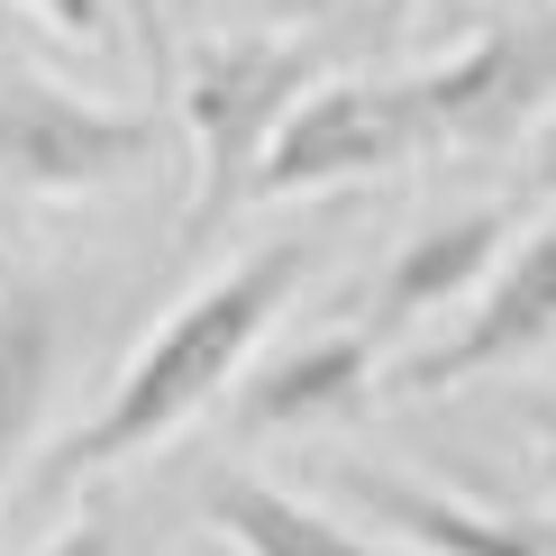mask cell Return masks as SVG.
Returning <instances> with one entry per match:
<instances>
[{
	"label": "cell",
	"mask_w": 556,
	"mask_h": 556,
	"mask_svg": "<svg viewBox=\"0 0 556 556\" xmlns=\"http://www.w3.org/2000/svg\"><path fill=\"white\" fill-rule=\"evenodd\" d=\"M329 74L319 37H283V28H238V37H201L182 64V137L201 155V192L182 211V238H211L228 211H247L274 128L292 119V101Z\"/></svg>",
	"instance_id": "cell-2"
},
{
	"label": "cell",
	"mask_w": 556,
	"mask_h": 556,
	"mask_svg": "<svg viewBox=\"0 0 556 556\" xmlns=\"http://www.w3.org/2000/svg\"><path fill=\"white\" fill-rule=\"evenodd\" d=\"M301 274H311V247L274 238V247H256V256H238L228 274H211L192 301H174V311L155 319V338L137 346V365L110 383V402L46 447L37 483L46 493H74L83 475L128 466V456L165 447L182 420H201V410L247 375V356H256L265 329L283 319V301L301 292Z\"/></svg>",
	"instance_id": "cell-1"
},
{
	"label": "cell",
	"mask_w": 556,
	"mask_h": 556,
	"mask_svg": "<svg viewBox=\"0 0 556 556\" xmlns=\"http://www.w3.org/2000/svg\"><path fill=\"white\" fill-rule=\"evenodd\" d=\"M502 247H511V211H502V201L420 228L410 247H392V265H383V283H375V319H365V329L392 338V329H410V319H429V311H456V301L502 265Z\"/></svg>",
	"instance_id": "cell-9"
},
{
	"label": "cell",
	"mask_w": 556,
	"mask_h": 556,
	"mask_svg": "<svg viewBox=\"0 0 556 556\" xmlns=\"http://www.w3.org/2000/svg\"><path fill=\"white\" fill-rule=\"evenodd\" d=\"M529 192H547V201H556V110L539 119V147H529Z\"/></svg>",
	"instance_id": "cell-15"
},
{
	"label": "cell",
	"mask_w": 556,
	"mask_h": 556,
	"mask_svg": "<svg viewBox=\"0 0 556 556\" xmlns=\"http://www.w3.org/2000/svg\"><path fill=\"white\" fill-rule=\"evenodd\" d=\"M420 155H456V147H511L520 128H539L556 110V18L511 10L493 28H475L456 55L402 74Z\"/></svg>",
	"instance_id": "cell-3"
},
{
	"label": "cell",
	"mask_w": 556,
	"mask_h": 556,
	"mask_svg": "<svg viewBox=\"0 0 556 556\" xmlns=\"http://www.w3.org/2000/svg\"><path fill=\"white\" fill-rule=\"evenodd\" d=\"M64 375V301L46 283H0V493L28 466Z\"/></svg>",
	"instance_id": "cell-10"
},
{
	"label": "cell",
	"mask_w": 556,
	"mask_h": 556,
	"mask_svg": "<svg viewBox=\"0 0 556 556\" xmlns=\"http://www.w3.org/2000/svg\"><path fill=\"white\" fill-rule=\"evenodd\" d=\"M420 155V128H410L402 83L375 74H319L292 101V119L274 128L247 201H301V192H338V182H375L392 165Z\"/></svg>",
	"instance_id": "cell-5"
},
{
	"label": "cell",
	"mask_w": 556,
	"mask_h": 556,
	"mask_svg": "<svg viewBox=\"0 0 556 556\" xmlns=\"http://www.w3.org/2000/svg\"><path fill=\"white\" fill-rule=\"evenodd\" d=\"M37 556H128V539H119V520H110V511H91V520H74L55 547H37Z\"/></svg>",
	"instance_id": "cell-14"
},
{
	"label": "cell",
	"mask_w": 556,
	"mask_h": 556,
	"mask_svg": "<svg viewBox=\"0 0 556 556\" xmlns=\"http://www.w3.org/2000/svg\"><path fill=\"white\" fill-rule=\"evenodd\" d=\"M301 18L319 28V46H383L410 18V0H301Z\"/></svg>",
	"instance_id": "cell-12"
},
{
	"label": "cell",
	"mask_w": 556,
	"mask_h": 556,
	"mask_svg": "<svg viewBox=\"0 0 556 556\" xmlns=\"http://www.w3.org/2000/svg\"><path fill=\"white\" fill-rule=\"evenodd\" d=\"M201 511H211V529L238 556H402V547L356 539L346 520L311 511V502L274 493V483H256V475H219L211 493H201Z\"/></svg>",
	"instance_id": "cell-11"
},
{
	"label": "cell",
	"mask_w": 556,
	"mask_h": 556,
	"mask_svg": "<svg viewBox=\"0 0 556 556\" xmlns=\"http://www.w3.org/2000/svg\"><path fill=\"white\" fill-rule=\"evenodd\" d=\"M556 338V211L539 228H520L502 247V265L466 292V311L447 319L429 346H410L392 365V392H456V383H483L502 365L539 356Z\"/></svg>",
	"instance_id": "cell-6"
},
{
	"label": "cell",
	"mask_w": 556,
	"mask_h": 556,
	"mask_svg": "<svg viewBox=\"0 0 556 556\" xmlns=\"http://www.w3.org/2000/svg\"><path fill=\"white\" fill-rule=\"evenodd\" d=\"M18 10H37L55 37H74V46H110L119 28H110V0H18Z\"/></svg>",
	"instance_id": "cell-13"
},
{
	"label": "cell",
	"mask_w": 556,
	"mask_h": 556,
	"mask_svg": "<svg viewBox=\"0 0 556 556\" xmlns=\"http://www.w3.org/2000/svg\"><path fill=\"white\" fill-rule=\"evenodd\" d=\"M529 429H539L547 447H556V392H547V402H529Z\"/></svg>",
	"instance_id": "cell-16"
},
{
	"label": "cell",
	"mask_w": 556,
	"mask_h": 556,
	"mask_svg": "<svg viewBox=\"0 0 556 556\" xmlns=\"http://www.w3.org/2000/svg\"><path fill=\"white\" fill-rule=\"evenodd\" d=\"M346 493H356L365 520H383L420 556H556V520H539V511H475V502L438 493V483L375 475V466H346Z\"/></svg>",
	"instance_id": "cell-8"
},
{
	"label": "cell",
	"mask_w": 556,
	"mask_h": 556,
	"mask_svg": "<svg viewBox=\"0 0 556 556\" xmlns=\"http://www.w3.org/2000/svg\"><path fill=\"white\" fill-rule=\"evenodd\" d=\"M375 356H383V338L375 329H319V338H301L283 346V356H265L256 375H238L228 392H238V429H329V420H356L365 402H375Z\"/></svg>",
	"instance_id": "cell-7"
},
{
	"label": "cell",
	"mask_w": 556,
	"mask_h": 556,
	"mask_svg": "<svg viewBox=\"0 0 556 556\" xmlns=\"http://www.w3.org/2000/svg\"><path fill=\"white\" fill-rule=\"evenodd\" d=\"M155 155H165V119L110 110L91 91L28 74V64H0V182H18L37 201H83L147 174Z\"/></svg>",
	"instance_id": "cell-4"
}]
</instances>
